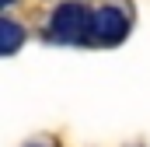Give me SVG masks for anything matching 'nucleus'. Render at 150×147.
<instances>
[{
    "label": "nucleus",
    "instance_id": "5",
    "mask_svg": "<svg viewBox=\"0 0 150 147\" xmlns=\"http://www.w3.org/2000/svg\"><path fill=\"white\" fill-rule=\"evenodd\" d=\"M35 147H38V144H35Z\"/></svg>",
    "mask_w": 150,
    "mask_h": 147
},
{
    "label": "nucleus",
    "instance_id": "4",
    "mask_svg": "<svg viewBox=\"0 0 150 147\" xmlns=\"http://www.w3.org/2000/svg\"><path fill=\"white\" fill-rule=\"evenodd\" d=\"M0 4H4V7H11V4H14V0H0Z\"/></svg>",
    "mask_w": 150,
    "mask_h": 147
},
{
    "label": "nucleus",
    "instance_id": "2",
    "mask_svg": "<svg viewBox=\"0 0 150 147\" xmlns=\"http://www.w3.org/2000/svg\"><path fill=\"white\" fill-rule=\"evenodd\" d=\"M126 32H129V21H126V14H122L119 7H101V11L94 14V21H91V39L101 42V46L122 42Z\"/></svg>",
    "mask_w": 150,
    "mask_h": 147
},
{
    "label": "nucleus",
    "instance_id": "3",
    "mask_svg": "<svg viewBox=\"0 0 150 147\" xmlns=\"http://www.w3.org/2000/svg\"><path fill=\"white\" fill-rule=\"evenodd\" d=\"M0 35H4V39H0V53H4V56H11V53L21 46L25 32H21V25H14L11 18H4V21H0Z\"/></svg>",
    "mask_w": 150,
    "mask_h": 147
},
{
    "label": "nucleus",
    "instance_id": "1",
    "mask_svg": "<svg viewBox=\"0 0 150 147\" xmlns=\"http://www.w3.org/2000/svg\"><path fill=\"white\" fill-rule=\"evenodd\" d=\"M91 21H94V14L84 4L67 0L56 7V14L49 21V35L56 42H84V39H91Z\"/></svg>",
    "mask_w": 150,
    "mask_h": 147
}]
</instances>
